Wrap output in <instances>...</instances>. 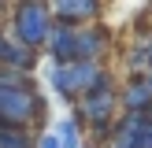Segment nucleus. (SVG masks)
I'll use <instances>...</instances> for the list:
<instances>
[{
    "instance_id": "obj_15",
    "label": "nucleus",
    "mask_w": 152,
    "mask_h": 148,
    "mask_svg": "<svg viewBox=\"0 0 152 148\" xmlns=\"http://www.w3.org/2000/svg\"><path fill=\"white\" fill-rule=\"evenodd\" d=\"M0 41H4V33H0Z\"/></svg>"
},
{
    "instance_id": "obj_5",
    "label": "nucleus",
    "mask_w": 152,
    "mask_h": 148,
    "mask_svg": "<svg viewBox=\"0 0 152 148\" xmlns=\"http://www.w3.org/2000/svg\"><path fill=\"white\" fill-rule=\"evenodd\" d=\"M45 48H48V56L56 59V63H78V30L74 26H52L48 41H45Z\"/></svg>"
},
{
    "instance_id": "obj_4",
    "label": "nucleus",
    "mask_w": 152,
    "mask_h": 148,
    "mask_svg": "<svg viewBox=\"0 0 152 148\" xmlns=\"http://www.w3.org/2000/svg\"><path fill=\"white\" fill-rule=\"evenodd\" d=\"M111 104H115L111 85H108V89H96V93H89V96H82V100H78V118H82V122H89L96 133H108Z\"/></svg>"
},
{
    "instance_id": "obj_9",
    "label": "nucleus",
    "mask_w": 152,
    "mask_h": 148,
    "mask_svg": "<svg viewBox=\"0 0 152 148\" xmlns=\"http://www.w3.org/2000/svg\"><path fill=\"white\" fill-rule=\"evenodd\" d=\"M148 100H152V85H148V78H134L130 89H126V96H123V104H126L130 111H137V115H141V107H145Z\"/></svg>"
},
{
    "instance_id": "obj_2",
    "label": "nucleus",
    "mask_w": 152,
    "mask_h": 148,
    "mask_svg": "<svg viewBox=\"0 0 152 148\" xmlns=\"http://www.w3.org/2000/svg\"><path fill=\"white\" fill-rule=\"evenodd\" d=\"M52 7L48 4H19L11 11V30H15V41L22 44V48L37 52L45 41H48L52 33Z\"/></svg>"
},
{
    "instance_id": "obj_6",
    "label": "nucleus",
    "mask_w": 152,
    "mask_h": 148,
    "mask_svg": "<svg viewBox=\"0 0 152 148\" xmlns=\"http://www.w3.org/2000/svg\"><path fill=\"white\" fill-rule=\"evenodd\" d=\"M145 137H148V122L137 111H126V118L111 133V148H145Z\"/></svg>"
},
{
    "instance_id": "obj_3",
    "label": "nucleus",
    "mask_w": 152,
    "mask_h": 148,
    "mask_svg": "<svg viewBox=\"0 0 152 148\" xmlns=\"http://www.w3.org/2000/svg\"><path fill=\"white\" fill-rule=\"evenodd\" d=\"M45 115V100L37 96V89H4L0 85V122L26 130L34 118Z\"/></svg>"
},
{
    "instance_id": "obj_8",
    "label": "nucleus",
    "mask_w": 152,
    "mask_h": 148,
    "mask_svg": "<svg viewBox=\"0 0 152 148\" xmlns=\"http://www.w3.org/2000/svg\"><path fill=\"white\" fill-rule=\"evenodd\" d=\"M34 56H37V52L22 48L19 41H7V37L0 41V67H7V70H22V74H30Z\"/></svg>"
},
{
    "instance_id": "obj_1",
    "label": "nucleus",
    "mask_w": 152,
    "mask_h": 148,
    "mask_svg": "<svg viewBox=\"0 0 152 148\" xmlns=\"http://www.w3.org/2000/svg\"><path fill=\"white\" fill-rule=\"evenodd\" d=\"M52 89L67 100H82L96 89H108V78L96 63H52Z\"/></svg>"
},
{
    "instance_id": "obj_14",
    "label": "nucleus",
    "mask_w": 152,
    "mask_h": 148,
    "mask_svg": "<svg viewBox=\"0 0 152 148\" xmlns=\"http://www.w3.org/2000/svg\"><path fill=\"white\" fill-rule=\"evenodd\" d=\"M145 148H152V122H148V137H145Z\"/></svg>"
},
{
    "instance_id": "obj_10",
    "label": "nucleus",
    "mask_w": 152,
    "mask_h": 148,
    "mask_svg": "<svg viewBox=\"0 0 152 148\" xmlns=\"http://www.w3.org/2000/svg\"><path fill=\"white\" fill-rule=\"evenodd\" d=\"M0 148H37L30 130H15V126H0Z\"/></svg>"
},
{
    "instance_id": "obj_11",
    "label": "nucleus",
    "mask_w": 152,
    "mask_h": 148,
    "mask_svg": "<svg viewBox=\"0 0 152 148\" xmlns=\"http://www.w3.org/2000/svg\"><path fill=\"white\" fill-rule=\"evenodd\" d=\"M59 144L63 148H82L78 144V118H63L59 122Z\"/></svg>"
},
{
    "instance_id": "obj_13",
    "label": "nucleus",
    "mask_w": 152,
    "mask_h": 148,
    "mask_svg": "<svg viewBox=\"0 0 152 148\" xmlns=\"http://www.w3.org/2000/svg\"><path fill=\"white\" fill-rule=\"evenodd\" d=\"M37 148H63V144H59V133H45V137H37Z\"/></svg>"
},
{
    "instance_id": "obj_16",
    "label": "nucleus",
    "mask_w": 152,
    "mask_h": 148,
    "mask_svg": "<svg viewBox=\"0 0 152 148\" xmlns=\"http://www.w3.org/2000/svg\"><path fill=\"white\" fill-rule=\"evenodd\" d=\"M148 85H152V78H148Z\"/></svg>"
},
{
    "instance_id": "obj_7",
    "label": "nucleus",
    "mask_w": 152,
    "mask_h": 148,
    "mask_svg": "<svg viewBox=\"0 0 152 148\" xmlns=\"http://www.w3.org/2000/svg\"><path fill=\"white\" fill-rule=\"evenodd\" d=\"M48 7L59 26H74V30H78V22H89L93 15H100V4H93V0H59Z\"/></svg>"
},
{
    "instance_id": "obj_12",
    "label": "nucleus",
    "mask_w": 152,
    "mask_h": 148,
    "mask_svg": "<svg viewBox=\"0 0 152 148\" xmlns=\"http://www.w3.org/2000/svg\"><path fill=\"white\" fill-rule=\"evenodd\" d=\"M134 63H141V67H152V37L145 44H141V52H134Z\"/></svg>"
}]
</instances>
